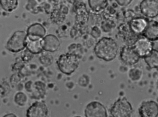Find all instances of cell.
<instances>
[{"label":"cell","mask_w":158,"mask_h":117,"mask_svg":"<svg viewBox=\"0 0 158 117\" xmlns=\"http://www.w3.org/2000/svg\"><path fill=\"white\" fill-rule=\"evenodd\" d=\"M118 50L117 43L112 38L103 37L96 44L94 48L95 55L98 58L110 61L116 56Z\"/></svg>","instance_id":"6da1fadb"},{"label":"cell","mask_w":158,"mask_h":117,"mask_svg":"<svg viewBox=\"0 0 158 117\" xmlns=\"http://www.w3.org/2000/svg\"><path fill=\"white\" fill-rule=\"evenodd\" d=\"M56 63L61 73L70 75L78 68L79 65V59L75 54L68 53L60 55Z\"/></svg>","instance_id":"7a4b0ae2"},{"label":"cell","mask_w":158,"mask_h":117,"mask_svg":"<svg viewBox=\"0 0 158 117\" xmlns=\"http://www.w3.org/2000/svg\"><path fill=\"white\" fill-rule=\"evenodd\" d=\"M133 111L131 104L124 97L118 98L110 109L112 117H131Z\"/></svg>","instance_id":"3957f363"},{"label":"cell","mask_w":158,"mask_h":117,"mask_svg":"<svg viewBox=\"0 0 158 117\" xmlns=\"http://www.w3.org/2000/svg\"><path fill=\"white\" fill-rule=\"evenodd\" d=\"M26 32L22 30L15 31L7 41V49L13 53L18 52L26 47Z\"/></svg>","instance_id":"277c9868"},{"label":"cell","mask_w":158,"mask_h":117,"mask_svg":"<svg viewBox=\"0 0 158 117\" xmlns=\"http://www.w3.org/2000/svg\"><path fill=\"white\" fill-rule=\"evenodd\" d=\"M132 47L140 58L146 57L153 50L152 42L143 36L139 37Z\"/></svg>","instance_id":"5b68a950"},{"label":"cell","mask_w":158,"mask_h":117,"mask_svg":"<svg viewBox=\"0 0 158 117\" xmlns=\"http://www.w3.org/2000/svg\"><path fill=\"white\" fill-rule=\"evenodd\" d=\"M26 117H48V107L44 101H36L27 109Z\"/></svg>","instance_id":"8992f818"},{"label":"cell","mask_w":158,"mask_h":117,"mask_svg":"<svg viewBox=\"0 0 158 117\" xmlns=\"http://www.w3.org/2000/svg\"><path fill=\"white\" fill-rule=\"evenodd\" d=\"M85 117H107V111L105 107L101 103L93 101L89 103L84 111Z\"/></svg>","instance_id":"52a82bcc"},{"label":"cell","mask_w":158,"mask_h":117,"mask_svg":"<svg viewBox=\"0 0 158 117\" xmlns=\"http://www.w3.org/2000/svg\"><path fill=\"white\" fill-rule=\"evenodd\" d=\"M139 8L141 13L145 17L153 18L158 16V0H143Z\"/></svg>","instance_id":"ba28073f"},{"label":"cell","mask_w":158,"mask_h":117,"mask_svg":"<svg viewBox=\"0 0 158 117\" xmlns=\"http://www.w3.org/2000/svg\"><path fill=\"white\" fill-rule=\"evenodd\" d=\"M120 57L123 63L128 65L136 64L140 58L134 51L132 46L127 45L122 48L120 52Z\"/></svg>","instance_id":"9c48e42d"},{"label":"cell","mask_w":158,"mask_h":117,"mask_svg":"<svg viewBox=\"0 0 158 117\" xmlns=\"http://www.w3.org/2000/svg\"><path fill=\"white\" fill-rule=\"evenodd\" d=\"M140 117H158V104L154 100H148L142 104L138 109Z\"/></svg>","instance_id":"30bf717a"},{"label":"cell","mask_w":158,"mask_h":117,"mask_svg":"<svg viewBox=\"0 0 158 117\" xmlns=\"http://www.w3.org/2000/svg\"><path fill=\"white\" fill-rule=\"evenodd\" d=\"M149 21L144 17H134L129 22V25L132 30L135 34L142 35L146 29Z\"/></svg>","instance_id":"8fae6325"},{"label":"cell","mask_w":158,"mask_h":117,"mask_svg":"<svg viewBox=\"0 0 158 117\" xmlns=\"http://www.w3.org/2000/svg\"><path fill=\"white\" fill-rule=\"evenodd\" d=\"M42 45L43 50L50 52H54L59 48L60 45V40L55 35L49 34L42 39Z\"/></svg>","instance_id":"7c38bea8"},{"label":"cell","mask_w":158,"mask_h":117,"mask_svg":"<svg viewBox=\"0 0 158 117\" xmlns=\"http://www.w3.org/2000/svg\"><path fill=\"white\" fill-rule=\"evenodd\" d=\"M26 33L27 36L30 39H42L44 37L46 33V30L41 24L35 23L28 27Z\"/></svg>","instance_id":"4fadbf2b"},{"label":"cell","mask_w":158,"mask_h":117,"mask_svg":"<svg viewBox=\"0 0 158 117\" xmlns=\"http://www.w3.org/2000/svg\"><path fill=\"white\" fill-rule=\"evenodd\" d=\"M142 35L152 42L158 40V21L155 20L149 21Z\"/></svg>","instance_id":"5bb4252c"},{"label":"cell","mask_w":158,"mask_h":117,"mask_svg":"<svg viewBox=\"0 0 158 117\" xmlns=\"http://www.w3.org/2000/svg\"><path fill=\"white\" fill-rule=\"evenodd\" d=\"M123 29L121 31L120 34L126 45L132 46L139 37L130 29L129 24L124 25L123 26Z\"/></svg>","instance_id":"9a60e30c"},{"label":"cell","mask_w":158,"mask_h":117,"mask_svg":"<svg viewBox=\"0 0 158 117\" xmlns=\"http://www.w3.org/2000/svg\"><path fill=\"white\" fill-rule=\"evenodd\" d=\"M42 39L33 40L27 36L26 41V47L32 54H38L43 50L42 45Z\"/></svg>","instance_id":"2e32d148"},{"label":"cell","mask_w":158,"mask_h":117,"mask_svg":"<svg viewBox=\"0 0 158 117\" xmlns=\"http://www.w3.org/2000/svg\"><path fill=\"white\" fill-rule=\"evenodd\" d=\"M33 92L32 98L36 99L44 98L46 94V86L45 84L40 81H37L33 85Z\"/></svg>","instance_id":"e0dca14e"},{"label":"cell","mask_w":158,"mask_h":117,"mask_svg":"<svg viewBox=\"0 0 158 117\" xmlns=\"http://www.w3.org/2000/svg\"><path fill=\"white\" fill-rule=\"evenodd\" d=\"M144 59L151 69H158V51L154 49Z\"/></svg>","instance_id":"ac0fdd59"},{"label":"cell","mask_w":158,"mask_h":117,"mask_svg":"<svg viewBox=\"0 0 158 117\" xmlns=\"http://www.w3.org/2000/svg\"><path fill=\"white\" fill-rule=\"evenodd\" d=\"M89 1L90 7L93 11L97 12L104 9L108 5L107 1L89 0Z\"/></svg>","instance_id":"d6986e66"},{"label":"cell","mask_w":158,"mask_h":117,"mask_svg":"<svg viewBox=\"0 0 158 117\" xmlns=\"http://www.w3.org/2000/svg\"><path fill=\"white\" fill-rule=\"evenodd\" d=\"M0 4L2 8L6 11L11 12L15 9L18 5V1L15 0H0Z\"/></svg>","instance_id":"ffe728a7"},{"label":"cell","mask_w":158,"mask_h":117,"mask_svg":"<svg viewBox=\"0 0 158 117\" xmlns=\"http://www.w3.org/2000/svg\"><path fill=\"white\" fill-rule=\"evenodd\" d=\"M27 97L26 95L22 92H19L16 94L14 98L15 103L20 106L25 105L26 103Z\"/></svg>","instance_id":"44dd1931"},{"label":"cell","mask_w":158,"mask_h":117,"mask_svg":"<svg viewBox=\"0 0 158 117\" xmlns=\"http://www.w3.org/2000/svg\"><path fill=\"white\" fill-rule=\"evenodd\" d=\"M10 90V87L8 83L6 81L3 82L1 84V97H3L6 96L9 93Z\"/></svg>","instance_id":"7402d4cb"},{"label":"cell","mask_w":158,"mask_h":117,"mask_svg":"<svg viewBox=\"0 0 158 117\" xmlns=\"http://www.w3.org/2000/svg\"><path fill=\"white\" fill-rule=\"evenodd\" d=\"M141 74V73L139 70H131L129 72V76L132 80L136 81L140 79Z\"/></svg>","instance_id":"603a6c76"},{"label":"cell","mask_w":158,"mask_h":117,"mask_svg":"<svg viewBox=\"0 0 158 117\" xmlns=\"http://www.w3.org/2000/svg\"><path fill=\"white\" fill-rule=\"evenodd\" d=\"M41 62L44 65L47 66L51 64L53 62V58L51 56H43L40 58Z\"/></svg>","instance_id":"cb8c5ba5"},{"label":"cell","mask_w":158,"mask_h":117,"mask_svg":"<svg viewBox=\"0 0 158 117\" xmlns=\"http://www.w3.org/2000/svg\"><path fill=\"white\" fill-rule=\"evenodd\" d=\"M117 3L121 6H126L130 4L131 0H116Z\"/></svg>","instance_id":"d4e9b609"},{"label":"cell","mask_w":158,"mask_h":117,"mask_svg":"<svg viewBox=\"0 0 158 117\" xmlns=\"http://www.w3.org/2000/svg\"><path fill=\"white\" fill-rule=\"evenodd\" d=\"M2 117H18L12 113L7 114Z\"/></svg>","instance_id":"484cf974"},{"label":"cell","mask_w":158,"mask_h":117,"mask_svg":"<svg viewBox=\"0 0 158 117\" xmlns=\"http://www.w3.org/2000/svg\"><path fill=\"white\" fill-rule=\"evenodd\" d=\"M81 117V116H74V117Z\"/></svg>","instance_id":"4316f807"},{"label":"cell","mask_w":158,"mask_h":117,"mask_svg":"<svg viewBox=\"0 0 158 117\" xmlns=\"http://www.w3.org/2000/svg\"><path fill=\"white\" fill-rule=\"evenodd\" d=\"M157 85H158V83H157Z\"/></svg>","instance_id":"83f0119b"}]
</instances>
